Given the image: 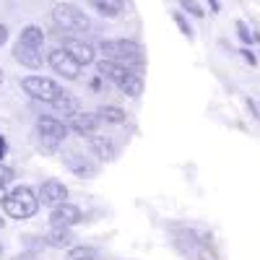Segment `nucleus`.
Returning <instances> with one entry per match:
<instances>
[{
  "label": "nucleus",
  "mask_w": 260,
  "mask_h": 260,
  "mask_svg": "<svg viewBox=\"0 0 260 260\" xmlns=\"http://www.w3.org/2000/svg\"><path fill=\"white\" fill-rule=\"evenodd\" d=\"M99 50L107 60H115L120 65H141L143 62V52L136 42L127 39H102Z\"/></svg>",
  "instance_id": "obj_1"
},
{
  "label": "nucleus",
  "mask_w": 260,
  "mask_h": 260,
  "mask_svg": "<svg viewBox=\"0 0 260 260\" xmlns=\"http://www.w3.org/2000/svg\"><path fill=\"white\" fill-rule=\"evenodd\" d=\"M3 206H6V213L11 216V219H18V221H21V219H31V216L37 213L39 198L31 192V187L21 185V187H16L11 195H6Z\"/></svg>",
  "instance_id": "obj_2"
},
{
  "label": "nucleus",
  "mask_w": 260,
  "mask_h": 260,
  "mask_svg": "<svg viewBox=\"0 0 260 260\" xmlns=\"http://www.w3.org/2000/svg\"><path fill=\"white\" fill-rule=\"evenodd\" d=\"M52 18H55V24L62 26L65 31H89L91 29L89 16H86L81 8L71 6V3H57L52 8Z\"/></svg>",
  "instance_id": "obj_3"
},
{
  "label": "nucleus",
  "mask_w": 260,
  "mask_h": 260,
  "mask_svg": "<svg viewBox=\"0 0 260 260\" xmlns=\"http://www.w3.org/2000/svg\"><path fill=\"white\" fill-rule=\"evenodd\" d=\"M21 86H24V91L34 99H42V102H52L62 89L60 83H55L52 78H45V76H26L24 81H21Z\"/></svg>",
  "instance_id": "obj_4"
},
{
  "label": "nucleus",
  "mask_w": 260,
  "mask_h": 260,
  "mask_svg": "<svg viewBox=\"0 0 260 260\" xmlns=\"http://www.w3.org/2000/svg\"><path fill=\"white\" fill-rule=\"evenodd\" d=\"M37 133H39L42 143H45L47 148H55L57 143H62L65 138H68V125L55 120V117H39L37 120Z\"/></svg>",
  "instance_id": "obj_5"
},
{
  "label": "nucleus",
  "mask_w": 260,
  "mask_h": 260,
  "mask_svg": "<svg viewBox=\"0 0 260 260\" xmlns=\"http://www.w3.org/2000/svg\"><path fill=\"white\" fill-rule=\"evenodd\" d=\"M50 65L55 68V73H60V76H65V78H78V73H81V62L68 52V50H52L50 52Z\"/></svg>",
  "instance_id": "obj_6"
},
{
  "label": "nucleus",
  "mask_w": 260,
  "mask_h": 260,
  "mask_svg": "<svg viewBox=\"0 0 260 260\" xmlns=\"http://www.w3.org/2000/svg\"><path fill=\"white\" fill-rule=\"evenodd\" d=\"M65 198H68V190H65V185L62 182H57V180H47V182H42V187H39V203L42 206H60V203H65Z\"/></svg>",
  "instance_id": "obj_7"
},
{
  "label": "nucleus",
  "mask_w": 260,
  "mask_h": 260,
  "mask_svg": "<svg viewBox=\"0 0 260 260\" xmlns=\"http://www.w3.org/2000/svg\"><path fill=\"white\" fill-rule=\"evenodd\" d=\"M81 219H83L81 208L73 206V203H60V206H55V211H52V216H50L52 226H73V224H78Z\"/></svg>",
  "instance_id": "obj_8"
},
{
  "label": "nucleus",
  "mask_w": 260,
  "mask_h": 260,
  "mask_svg": "<svg viewBox=\"0 0 260 260\" xmlns=\"http://www.w3.org/2000/svg\"><path fill=\"white\" fill-rule=\"evenodd\" d=\"M99 127V112H76L71 115V130L78 136H91Z\"/></svg>",
  "instance_id": "obj_9"
},
{
  "label": "nucleus",
  "mask_w": 260,
  "mask_h": 260,
  "mask_svg": "<svg viewBox=\"0 0 260 260\" xmlns=\"http://www.w3.org/2000/svg\"><path fill=\"white\" fill-rule=\"evenodd\" d=\"M13 57L26 65V68H42V47H31V45H24V42H18L16 50H13Z\"/></svg>",
  "instance_id": "obj_10"
},
{
  "label": "nucleus",
  "mask_w": 260,
  "mask_h": 260,
  "mask_svg": "<svg viewBox=\"0 0 260 260\" xmlns=\"http://www.w3.org/2000/svg\"><path fill=\"white\" fill-rule=\"evenodd\" d=\"M65 50H68L81 65H91L94 57H96L94 47L89 45V42H83V39H68V42H65Z\"/></svg>",
  "instance_id": "obj_11"
},
{
  "label": "nucleus",
  "mask_w": 260,
  "mask_h": 260,
  "mask_svg": "<svg viewBox=\"0 0 260 260\" xmlns=\"http://www.w3.org/2000/svg\"><path fill=\"white\" fill-rule=\"evenodd\" d=\"M96 71H99V76L102 78H110V81H115L117 86L133 73V71H127V65H120V62H115V60H102L99 65H96Z\"/></svg>",
  "instance_id": "obj_12"
},
{
  "label": "nucleus",
  "mask_w": 260,
  "mask_h": 260,
  "mask_svg": "<svg viewBox=\"0 0 260 260\" xmlns=\"http://www.w3.org/2000/svg\"><path fill=\"white\" fill-rule=\"evenodd\" d=\"M52 107H55V112H60V115H76L78 112V99L73 96V94H68V91H60L52 102H50Z\"/></svg>",
  "instance_id": "obj_13"
},
{
  "label": "nucleus",
  "mask_w": 260,
  "mask_h": 260,
  "mask_svg": "<svg viewBox=\"0 0 260 260\" xmlns=\"http://www.w3.org/2000/svg\"><path fill=\"white\" fill-rule=\"evenodd\" d=\"M45 242H47L50 247H71V245H73L71 226H52V232L45 237Z\"/></svg>",
  "instance_id": "obj_14"
},
{
  "label": "nucleus",
  "mask_w": 260,
  "mask_h": 260,
  "mask_svg": "<svg viewBox=\"0 0 260 260\" xmlns=\"http://www.w3.org/2000/svg\"><path fill=\"white\" fill-rule=\"evenodd\" d=\"M68 169L76 172L78 177H94V175H96V167H94L89 159L78 156V154H71V156H68Z\"/></svg>",
  "instance_id": "obj_15"
},
{
  "label": "nucleus",
  "mask_w": 260,
  "mask_h": 260,
  "mask_svg": "<svg viewBox=\"0 0 260 260\" xmlns=\"http://www.w3.org/2000/svg\"><path fill=\"white\" fill-rule=\"evenodd\" d=\"M89 3L107 18H115L122 11V0H89Z\"/></svg>",
  "instance_id": "obj_16"
},
{
  "label": "nucleus",
  "mask_w": 260,
  "mask_h": 260,
  "mask_svg": "<svg viewBox=\"0 0 260 260\" xmlns=\"http://www.w3.org/2000/svg\"><path fill=\"white\" fill-rule=\"evenodd\" d=\"M91 148L102 159H112L115 156V143L110 138H102V136H91Z\"/></svg>",
  "instance_id": "obj_17"
},
{
  "label": "nucleus",
  "mask_w": 260,
  "mask_h": 260,
  "mask_svg": "<svg viewBox=\"0 0 260 260\" xmlns=\"http://www.w3.org/2000/svg\"><path fill=\"white\" fill-rule=\"evenodd\" d=\"M24 45H31V47H42L45 45V31H42L39 26H26L24 31H21V39Z\"/></svg>",
  "instance_id": "obj_18"
},
{
  "label": "nucleus",
  "mask_w": 260,
  "mask_h": 260,
  "mask_svg": "<svg viewBox=\"0 0 260 260\" xmlns=\"http://www.w3.org/2000/svg\"><path fill=\"white\" fill-rule=\"evenodd\" d=\"M120 89H122V94H127V96H141V91H143V81H141L138 73H130V76L120 83Z\"/></svg>",
  "instance_id": "obj_19"
},
{
  "label": "nucleus",
  "mask_w": 260,
  "mask_h": 260,
  "mask_svg": "<svg viewBox=\"0 0 260 260\" xmlns=\"http://www.w3.org/2000/svg\"><path fill=\"white\" fill-rule=\"evenodd\" d=\"M99 120L112 122V125H120V122H125V112L120 110V107L107 104V107H102V110H99Z\"/></svg>",
  "instance_id": "obj_20"
},
{
  "label": "nucleus",
  "mask_w": 260,
  "mask_h": 260,
  "mask_svg": "<svg viewBox=\"0 0 260 260\" xmlns=\"http://www.w3.org/2000/svg\"><path fill=\"white\" fill-rule=\"evenodd\" d=\"M180 3H182V8H185L187 13H192V16H203V8L195 3V0H180Z\"/></svg>",
  "instance_id": "obj_21"
},
{
  "label": "nucleus",
  "mask_w": 260,
  "mask_h": 260,
  "mask_svg": "<svg viewBox=\"0 0 260 260\" xmlns=\"http://www.w3.org/2000/svg\"><path fill=\"white\" fill-rule=\"evenodd\" d=\"M11 180H13V169L6 167V164H0V185H6V182H11Z\"/></svg>",
  "instance_id": "obj_22"
},
{
  "label": "nucleus",
  "mask_w": 260,
  "mask_h": 260,
  "mask_svg": "<svg viewBox=\"0 0 260 260\" xmlns=\"http://www.w3.org/2000/svg\"><path fill=\"white\" fill-rule=\"evenodd\" d=\"M81 257H94V250H86V247H78L71 252V260H81Z\"/></svg>",
  "instance_id": "obj_23"
},
{
  "label": "nucleus",
  "mask_w": 260,
  "mask_h": 260,
  "mask_svg": "<svg viewBox=\"0 0 260 260\" xmlns=\"http://www.w3.org/2000/svg\"><path fill=\"white\" fill-rule=\"evenodd\" d=\"M237 29H240V37H242V39H245V42H250V39H252V34H250V31H247V26H245V24H242V21H240V24H237Z\"/></svg>",
  "instance_id": "obj_24"
},
{
  "label": "nucleus",
  "mask_w": 260,
  "mask_h": 260,
  "mask_svg": "<svg viewBox=\"0 0 260 260\" xmlns=\"http://www.w3.org/2000/svg\"><path fill=\"white\" fill-rule=\"evenodd\" d=\"M175 21H177V24H180V29H182V31H185V34H190V26H187V24H185V18H182V16H180V13H177V16H175Z\"/></svg>",
  "instance_id": "obj_25"
},
{
  "label": "nucleus",
  "mask_w": 260,
  "mask_h": 260,
  "mask_svg": "<svg viewBox=\"0 0 260 260\" xmlns=\"http://www.w3.org/2000/svg\"><path fill=\"white\" fill-rule=\"evenodd\" d=\"M6 39H8V29L0 24V45H6Z\"/></svg>",
  "instance_id": "obj_26"
},
{
  "label": "nucleus",
  "mask_w": 260,
  "mask_h": 260,
  "mask_svg": "<svg viewBox=\"0 0 260 260\" xmlns=\"http://www.w3.org/2000/svg\"><path fill=\"white\" fill-rule=\"evenodd\" d=\"M242 57H245V60H247L250 65H255V55H250L247 50H242Z\"/></svg>",
  "instance_id": "obj_27"
},
{
  "label": "nucleus",
  "mask_w": 260,
  "mask_h": 260,
  "mask_svg": "<svg viewBox=\"0 0 260 260\" xmlns=\"http://www.w3.org/2000/svg\"><path fill=\"white\" fill-rule=\"evenodd\" d=\"M6 195H8V192H6V185H0V203L6 201Z\"/></svg>",
  "instance_id": "obj_28"
},
{
  "label": "nucleus",
  "mask_w": 260,
  "mask_h": 260,
  "mask_svg": "<svg viewBox=\"0 0 260 260\" xmlns=\"http://www.w3.org/2000/svg\"><path fill=\"white\" fill-rule=\"evenodd\" d=\"M16 260H31V255H18Z\"/></svg>",
  "instance_id": "obj_29"
},
{
  "label": "nucleus",
  "mask_w": 260,
  "mask_h": 260,
  "mask_svg": "<svg viewBox=\"0 0 260 260\" xmlns=\"http://www.w3.org/2000/svg\"><path fill=\"white\" fill-rule=\"evenodd\" d=\"M0 83H3V71H0Z\"/></svg>",
  "instance_id": "obj_30"
},
{
  "label": "nucleus",
  "mask_w": 260,
  "mask_h": 260,
  "mask_svg": "<svg viewBox=\"0 0 260 260\" xmlns=\"http://www.w3.org/2000/svg\"><path fill=\"white\" fill-rule=\"evenodd\" d=\"M3 224H6V221H3V219H0V229H3Z\"/></svg>",
  "instance_id": "obj_31"
},
{
  "label": "nucleus",
  "mask_w": 260,
  "mask_h": 260,
  "mask_svg": "<svg viewBox=\"0 0 260 260\" xmlns=\"http://www.w3.org/2000/svg\"><path fill=\"white\" fill-rule=\"evenodd\" d=\"M83 260H94V257H83Z\"/></svg>",
  "instance_id": "obj_32"
},
{
  "label": "nucleus",
  "mask_w": 260,
  "mask_h": 260,
  "mask_svg": "<svg viewBox=\"0 0 260 260\" xmlns=\"http://www.w3.org/2000/svg\"><path fill=\"white\" fill-rule=\"evenodd\" d=\"M0 252H3V245H0Z\"/></svg>",
  "instance_id": "obj_33"
}]
</instances>
